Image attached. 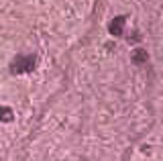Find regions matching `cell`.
I'll list each match as a JSON object with an SVG mask.
<instances>
[{"label":"cell","instance_id":"1","mask_svg":"<svg viewBox=\"0 0 163 161\" xmlns=\"http://www.w3.org/2000/svg\"><path fill=\"white\" fill-rule=\"evenodd\" d=\"M133 59H135L137 63H143V61L147 59V53H145V51H135V53H133Z\"/></svg>","mask_w":163,"mask_h":161},{"label":"cell","instance_id":"2","mask_svg":"<svg viewBox=\"0 0 163 161\" xmlns=\"http://www.w3.org/2000/svg\"><path fill=\"white\" fill-rule=\"evenodd\" d=\"M6 110H8V108H4V112L0 114V118H2V120H10V112H6Z\"/></svg>","mask_w":163,"mask_h":161}]
</instances>
